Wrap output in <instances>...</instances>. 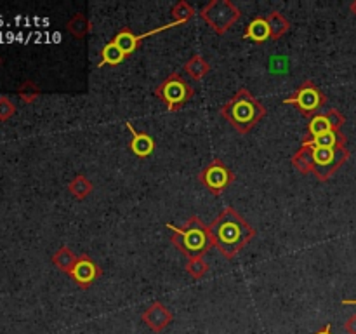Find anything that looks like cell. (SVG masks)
<instances>
[{
	"label": "cell",
	"mask_w": 356,
	"mask_h": 334,
	"mask_svg": "<svg viewBox=\"0 0 356 334\" xmlns=\"http://www.w3.org/2000/svg\"><path fill=\"white\" fill-rule=\"evenodd\" d=\"M124 59H127V56L120 51L117 44L113 40L108 42V44L103 45L101 49V59L97 63V68H103V66H117L120 65Z\"/></svg>",
	"instance_id": "17"
},
{
	"label": "cell",
	"mask_w": 356,
	"mask_h": 334,
	"mask_svg": "<svg viewBox=\"0 0 356 334\" xmlns=\"http://www.w3.org/2000/svg\"><path fill=\"white\" fill-rule=\"evenodd\" d=\"M209 271V264L204 257H191L188 260L186 264V273L191 278H202Z\"/></svg>",
	"instance_id": "23"
},
{
	"label": "cell",
	"mask_w": 356,
	"mask_h": 334,
	"mask_svg": "<svg viewBox=\"0 0 356 334\" xmlns=\"http://www.w3.org/2000/svg\"><path fill=\"white\" fill-rule=\"evenodd\" d=\"M184 73L193 80H202L209 72H211V63L202 54H195L184 63Z\"/></svg>",
	"instance_id": "16"
},
{
	"label": "cell",
	"mask_w": 356,
	"mask_h": 334,
	"mask_svg": "<svg viewBox=\"0 0 356 334\" xmlns=\"http://www.w3.org/2000/svg\"><path fill=\"white\" fill-rule=\"evenodd\" d=\"M266 19L271 30V40H278V38H282L285 33H287L289 28H291V23H289L287 17H285L282 13H278V10H273V13L268 14Z\"/></svg>",
	"instance_id": "19"
},
{
	"label": "cell",
	"mask_w": 356,
	"mask_h": 334,
	"mask_svg": "<svg viewBox=\"0 0 356 334\" xmlns=\"http://www.w3.org/2000/svg\"><path fill=\"white\" fill-rule=\"evenodd\" d=\"M200 17L218 35H225L242 17V10L229 0H212L202 7Z\"/></svg>",
	"instance_id": "6"
},
{
	"label": "cell",
	"mask_w": 356,
	"mask_h": 334,
	"mask_svg": "<svg viewBox=\"0 0 356 334\" xmlns=\"http://www.w3.org/2000/svg\"><path fill=\"white\" fill-rule=\"evenodd\" d=\"M66 28H68L70 33L75 38H83L90 31V23L83 14H73L72 19L66 23Z\"/></svg>",
	"instance_id": "21"
},
{
	"label": "cell",
	"mask_w": 356,
	"mask_h": 334,
	"mask_svg": "<svg viewBox=\"0 0 356 334\" xmlns=\"http://www.w3.org/2000/svg\"><path fill=\"white\" fill-rule=\"evenodd\" d=\"M155 96L162 101L169 111H177L195 96V89L183 75L170 73L163 82L155 87Z\"/></svg>",
	"instance_id": "5"
},
{
	"label": "cell",
	"mask_w": 356,
	"mask_h": 334,
	"mask_svg": "<svg viewBox=\"0 0 356 334\" xmlns=\"http://www.w3.org/2000/svg\"><path fill=\"white\" fill-rule=\"evenodd\" d=\"M209 232L212 246L228 260H233L256 237L252 225L233 207L222 209L209 225Z\"/></svg>",
	"instance_id": "1"
},
{
	"label": "cell",
	"mask_w": 356,
	"mask_h": 334,
	"mask_svg": "<svg viewBox=\"0 0 356 334\" xmlns=\"http://www.w3.org/2000/svg\"><path fill=\"white\" fill-rule=\"evenodd\" d=\"M76 260H79V256H76V254L66 246L59 247V249L54 253V256H52V263H54L59 270L65 271V273H70V271L73 270Z\"/></svg>",
	"instance_id": "18"
},
{
	"label": "cell",
	"mask_w": 356,
	"mask_h": 334,
	"mask_svg": "<svg viewBox=\"0 0 356 334\" xmlns=\"http://www.w3.org/2000/svg\"><path fill=\"white\" fill-rule=\"evenodd\" d=\"M243 38L245 40L254 42V44H264L266 40L271 38V30L268 19L263 16H257L247 24L245 31H243Z\"/></svg>",
	"instance_id": "14"
},
{
	"label": "cell",
	"mask_w": 356,
	"mask_h": 334,
	"mask_svg": "<svg viewBox=\"0 0 356 334\" xmlns=\"http://www.w3.org/2000/svg\"><path fill=\"white\" fill-rule=\"evenodd\" d=\"M172 313L167 308L165 305H162L160 301H153L148 308L143 312L141 320L146 324V327L153 331V333H162L167 326H170L172 322Z\"/></svg>",
	"instance_id": "12"
},
{
	"label": "cell",
	"mask_w": 356,
	"mask_h": 334,
	"mask_svg": "<svg viewBox=\"0 0 356 334\" xmlns=\"http://www.w3.org/2000/svg\"><path fill=\"white\" fill-rule=\"evenodd\" d=\"M348 146L337 148H316V146H301L292 155L291 162L299 173H313L320 181H327L348 162L350 159Z\"/></svg>",
	"instance_id": "2"
},
{
	"label": "cell",
	"mask_w": 356,
	"mask_h": 334,
	"mask_svg": "<svg viewBox=\"0 0 356 334\" xmlns=\"http://www.w3.org/2000/svg\"><path fill=\"white\" fill-rule=\"evenodd\" d=\"M315 334H334L332 333V326H330V324H325V326H323L320 331H316Z\"/></svg>",
	"instance_id": "27"
},
{
	"label": "cell",
	"mask_w": 356,
	"mask_h": 334,
	"mask_svg": "<svg viewBox=\"0 0 356 334\" xmlns=\"http://www.w3.org/2000/svg\"><path fill=\"white\" fill-rule=\"evenodd\" d=\"M92 188H94L92 181H90L87 176H83V174H79V176L73 177L68 184V191L73 195V197L79 198V200L89 197V195L92 193Z\"/></svg>",
	"instance_id": "20"
},
{
	"label": "cell",
	"mask_w": 356,
	"mask_h": 334,
	"mask_svg": "<svg viewBox=\"0 0 356 334\" xmlns=\"http://www.w3.org/2000/svg\"><path fill=\"white\" fill-rule=\"evenodd\" d=\"M170 16L174 17L176 23L184 24L195 16V9L186 2V0H179V2L174 3L172 9H170Z\"/></svg>",
	"instance_id": "22"
},
{
	"label": "cell",
	"mask_w": 356,
	"mask_h": 334,
	"mask_svg": "<svg viewBox=\"0 0 356 334\" xmlns=\"http://www.w3.org/2000/svg\"><path fill=\"white\" fill-rule=\"evenodd\" d=\"M219 113L235 131L247 134L266 117L268 110L249 89L242 87L233 94L228 103L219 108Z\"/></svg>",
	"instance_id": "3"
},
{
	"label": "cell",
	"mask_w": 356,
	"mask_h": 334,
	"mask_svg": "<svg viewBox=\"0 0 356 334\" xmlns=\"http://www.w3.org/2000/svg\"><path fill=\"white\" fill-rule=\"evenodd\" d=\"M68 275L79 287L89 289L103 275V270H101L99 264L89 254H79V260H76L75 267H73V270Z\"/></svg>",
	"instance_id": "11"
},
{
	"label": "cell",
	"mask_w": 356,
	"mask_h": 334,
	"mask_svg": "<svg viewBox=\"0 0 356 334\" xmlns=\"http://www.w3.org/2000/svg\"><path fill=\"white\" fill-rule=\"evenodd\" d=\"M16 111V106L13 104V101L7 100V97H0V120H7L10 118Z\"/></svg>",
	"instance_id": "25"
},
{
	"label": "cell",
	"mask_w": 356,
	"mask_h": 334,
	"mask_svg": "<svg viewBox=\"0 0 356 334\" xmlns=\"http://www.w3.org/2000/svg\"><path fill=\"white\" fill-rule=\"evenodd\" d=\"M176 26H181V24L176 23V21H172V23L162 24V26L153 28V30L145 31V33H139V35H136L131 28H122V30L113 37V42L118 45V47H120V51L129 58V56H131L132 52L139 47V45H141V40H145V38H148V37H153V35H156V33H162V31L170 30V28H176Z\"/></svg>",
	"instance_id": "10"
},
{
	"label": "cell",
	"mask_w": 356,
	"mask_h": 334,
	"mask_svg": "<svg viewBox=\"0 0 356 334\" xmlns=\"http://www.w3.org/2000/svg\"><path fill=\"white\" fill-rule=\"evenodd\" d=\"M343 305H356V299H343Z\"/></svg>",
	"instance_id": "28"
},
{
	"label": "cell",
	"mask_w": 356,
	"mask_h": 334,
	"mask_svg": "<svg viewBox=\"0 0 356 334\" xmlns=\"http://www.w3.org/2000/svg\"><path fill=\"white\" fill-rule=\"evenodd\" d=\"M344 329H346L348 334H356V313H353V315L344 322Z\"/></svg>",
	"instance_id": "26"
},
{
	"label": "cell",
	"mask_w": 356,
	"mask_h": 334,
	"mask_svg": "<svg viewBox=\"0 0 356 334\" xmlns=\"http://www.w3.org/2000/svg\"><path fill=\"white\" fill-rule=\"evenodd\" d=\"M348 138L341 131L327 132L309 141H301V146H316V148H337V146H346Z\"/></svg>",
	"instance_id": "15"
},
{
	"label": "cell",
	"mask_w": 356,
	"mask_h": 334,
	"mask_svg": "<svg viewBox=\"0 0 356 334\" xmlns=\"http://www.w3.org/2000/svg\"><path fill=\"white\" fill-rule=\"evenodd\" d=\"M198 180L212 195H221L235 181V173L221 159H212L202 169Z\"/></svg>",
	"instance_id": "8"
},
{
	"label": "cell",
	"mask_w": 356,
	"mask_h": 334,
	"mask_svg": "<svg viewBox=\"0 0 356 334\" xmlns=\"http://www.w3.org/2000/svg\"><path fill=\"white\" fill-rule=\"evenodd\" d=\"M284 104H294L302 117H315L320 113L323 106L327 104V96L315 82L312 80H305L294 93L289 97H285Z\"/></svg>",
	"instance_id": "7"
},
{
	"label": "cell",
	"mask_w": 356,
	"mask_h": 334,
	"mask_svg": "<svg viewBox=\"0 0 356 334\" xmlns=\"http://www.w3.org/2000/svg\"><path fill=\"white\" fill-rule=\"evenodd\" d=\"M125 125H127L129 132H131V143H129L131 152L136 157H139V159H146V157L152 155L155 152V139L149 134H146V132L138 131L131 122H125Z\"/></svg>",
	"instance_id": "13"
},
{
	"label": "cell",
	"mask_w": 356,
	"mask_h": 334,
	"mask_svg": "<svg viewBox=\"0 0 356 334\" xmlns=\"http://www.w3.org/2000/svg\"><path fill=\"white\" fill-rule=\"evenodd\" d=\"M350 9H351V13H353V14H355V16H356V0H355V2H351Z\"/></svg>",
	"instance_id": "29"
},
{
	"label": "cell",
	"mask_w": 356,
	"mask_h": 334,
	"mask_svg": "<svg viewBox=\"0 0 356 334\" xmlns=\"http://www.w3.org/2000/svg\"><path fill=\"white\" fill-rule=\"evenodd\" d=\"M344 122H346V117L339 110H336V108H332L329 111H322V113H316L315 117L309 118L308 134L301 141H309V139H315L318 136L327 134V132L341 131Z\"/></svg>",
	"instance_id": "9"
},
{
	"label": "cell",
	"mask_w": 356,
	"mask_h": 334,
	"mask_svg": "<svg viewBox=\"0 0 356 334\" xmlns=\"http://www.w3.org/2000/svg\"><path fill=\"white\" fill-rule=\"evenodd\" d=\"M165 226L170 230V242L188 260L204 257L214 247L209 226L198 216H190L183 226H176L172 223H167Z\"/></svg>",
	"instance_id": "4"
},
{
	"label": "cell",
	"mask_w": 356,
	"mask_h": 334,
	"mask_svg": "<svg viewBox=\"0 0 356 334\" xmlns=\"http://www.w3.org/2000/svg\"><path fill=\"white\" fill-rule=\"evenodd\" d=\"M17 94H19V97L24 101V103H33V101L37 100L38 94H40V90H38V87L35 86L33 82L28 80V82H24L23 86L19 87Z\"/></svg>",
	"instance_id": "24"
}]
</instances>
